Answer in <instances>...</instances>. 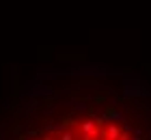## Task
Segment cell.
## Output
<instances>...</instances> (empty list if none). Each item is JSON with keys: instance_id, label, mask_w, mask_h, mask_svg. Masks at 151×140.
Wrapping results in <instances>:
<instances>
[{"instance_id": "obj_7", "label": "cell", "mask_w": 151, "mask_h": 140, "mask_svg": "<svg viewBox=\"0 0 151 140\" xmlns=\"http://www.w3.org/2000/svg\"><path fill=\"white\" fill-rule=\"evenodd\" d=\"M140 140H149V138H140Z\"/></svg>"}, {"instance_id": "obj_5", "label": "cell", "mask_w": 151, "mask_h": 140, "mask_svg": "<svg viewBox=\"0 0 151 140\" xmlns=\"http://www.w3.org/2000/svg\"><path fill=\"white\" fill-rule=\"evenodd\" d=\"M116 140H129V134H127V131H123V129H121V136L116 138Z\"/></svg>"}, {"instance_id": "obj_3", "label": "cell", "mask_w": 151, "mask_h": 140, "mask_svg": "<svg viewBox=\"0 0 151 140\" xmlns=\"http://www.w3.org/2000/svg\"><path fill=\"white\" fill-rule=\"evenodd\" d=\"M121 136V127L116 123H108V127H106V131L101 134V138H108V140H116Z\"/></svg>"}, {"instance_id": "obj_2", "label": "cell", "mask_w": 151, "mask_h": 140, "mask_svg": "<svg viewBox=\"0 0 151 140\" xmlns=\"http://www.w3.org/2000/svg\"><path fill=\"white\" fill-rule=\"evenodd\" d=\"M101 121L104 123H114V121H123V114L114 106H106L104 114H101Z\"/></svg>"}, {"instance_id": "obj_1", "label": "cell", "mask_w": 151, "mask_h": 140, "mask_svg": "<svg viewBox=\"0 0 151 140\" xmlns=\"http://www.w3.org/2000/svg\"><path fill=\"white\" fill-rule=\"evenodd\" d=\"M149 95H151V90L145 88L138 80H125V93L121 97L129 99V97H149Z\"/></svg>"}, {"instance_id": "obj_6", "label": "cell", "mask_w": 151, "mask_h": 140, "mask_svg": "<svg viewBox=\"0 0 151 140\" xmlns=\"http://www.w3.org/2000/svg\"><path fill=\"white\" fill-rule=\"evenodd\" d=\"M41 140H56V138H52V136H43Z\"/></svg>"}, {"instance_id": "obj_4", "label": "cell", "mask_w": 151, "mask_h": 140, "mask_svg": "<svg viewBox=\"0 0 151 140\" xmlns=\"http://www.w3.org/2000/svg\"><path fill=\"white\" fill-rule=\"evenodd\" d=\"M56 140H76V136H73V131L65 129V131H60V138H56Z\"/></svg>"}]
</instances>
